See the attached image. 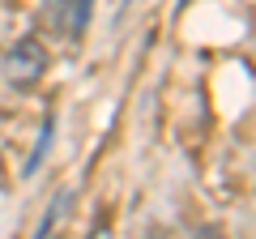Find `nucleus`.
I'll return each mask as SVG.
<instances>
[{"label": "nucleus", "mask_w": 256, "mask_h": 239, "mask_svg": "<svg viewBox=\"0 0 256 239\" xmlns=\"http://www.w3.org/2000/svg\"><path fill=\"white\" fill-rule=\"evenodd\" d=\"M43 73H47L43 43H38V38H18V47L4 56V77H9V86H18V90H34V86L43 82Z\"/></svg>", "instance_id": "obj_1"}, {"label": "nucleus", "mask_w": 256, "mask_h": 239, "mask_svg": "<svg viewBox=\"0 0 256 239\" xmlns=\"http://www.w3.org/2000/svg\"><path fill=\"white\" fill-rule=\"evenodd\" d=\"M52 132H56V120L47 116V120H43V137H38V150H34V158H30V162H26V175H34V171H38V162H43L47 146H52Z\"/></svg>", "instance_id": "obj_2"}, {"label": "nucleus", "mask_w": 256, "mask_h": 239, "mask_svg": "<svg viewBox=\"0 0 256 239\" xmlns=\"http://www.w3.org/2000/svg\"><path fill=\"white\" fill-rule=\"evenodd\" d=\"M90 22V0H77V13H73V34H82V26Z\"/></svg>", "instance_id": "obj_3"}, {"label": "nucleus", "mask_w": 256, "mask_h": 239, "mask_svg": "<svg viewBox=\"0 0 256 239\" xmlns=\"http://www.w3.org/2000/svg\"><path fill=\"white\" fill-rule=\"evenodd\" d=\"M86 239H116V235H111V218H107V214H102V218L94 222V230H90Z\"/></svg>", "instance_id": "obj_4"}, {"label": "nucleus", "mask_w": 256, "mask_h": 239, "mask_svg": "<svg viewBox=\"0 0 256 239\" xmlns=\"http://www.w3.org/2000/svg\"><path fill=\"white\" fill-rule=\"evenodd\" d=\"M0 184H4V154H0Z\"/></svg>", "instance_id": "obj_5"}]
</instances>
